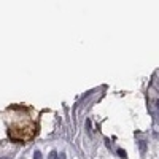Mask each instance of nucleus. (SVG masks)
<instances>
[{
    "label": "nucleus",
    "mask_w": 159,
    "mask_h": 159,
    "mask_svg": "<svg viewBox=\"0 0 159 159\" xmlns=\"http://www.w3.org/2000/svg\"><path fill=\"white\" fill-rule=\"evenodd\" d=\"M34 159H42V153H40V151H35V153H34Z\"/></svg>",
    "instance_id": "5"
},
{
    "label": "nucleus",
    "mask_w": 159,
    "mask_h": 159,
    "mask_svg": "<svg viewBox=\"0 0 159 159\" xmlns=\"http://www.w3.org/2000/svg\"><path fill=\"white\" fill-rule=\"evenodd\" d=\"M48 159H57V153L56 151H51L49 156H48Z\"/></svg>",
    "instance_id": "4"
},
{
    "label": "nucleus",
    "mask_w": 159,
    "mask_h": 159,
    "mask_svg": "<svg viewBox=\"0 0 159 159\" xmlns=\"http://www.w3.org/2000/svg\"><path fill=\"white\" fill-rule=\"evenodd\" d=\"M8 134L13 140L25 142V140H30L37 134V126L29 116H25L22 113H18L10 119Z\"/></svg>",
    "instance_id": "1"
},
{
    "label": "nucleus",
    "mask_w": 159,
    "mask_h": 159,
    "mask_svg": "<svg viewBox=\"0 0 159 159\" xmlns=\"http://www.w3.org/2000/svg\"><path fill=\"white\" fill-rule=\"evenodd\" d=\"M59 159H67V154H65V153H61V157Z\"/></svg>",
    "instance_id": "6"
},
{
    "label": "nucleus",
    "mask_w": 159,
    "mask_h": 159,
    "mask_svg": "<svg viewBox=\"0 0 159 159\" xmlns=\"http://www.w3.org/2000/svg\"><path fill=\"white\" fill-rule=\"evenodd\" d=\"M139 148H140V153L143 154L145 151H147V142H145V140H142V142H139Z\"/></svg>",
    "instance_id": "2"
},
{
    "label": "nucleus",
    "mask_w": 159,
    "mask_h": 159,
    "mask_svg": "<svg viewBox=\"0 0 159 159\" xmlns=\"http://www.w3.org/2000/svg\"><path fill=\"white\" fill-rule=\"evenodd\" d=\"M157 107H159V100H157Z\"/></svg>",
    "instance_id": "7"
},
{
    "label": "nucleus",
    "mask_w": 159,
    "mask_h": 159,
    "mask_svg": "<svg viewBox=\"0 0 159 159\" xmlns=\"http://www.w3.org/2000/svg\"><path fill=\"white\" fill-rule=\"evenodd\" d=\"M5 159H7V157H5Z\"/></svg>",
    "instance_id": "8"
},
{
    "label": "nucleus",
    "mask_w": 159,
    "mask_h": 159,
    "mask_svg": "<svg viewBox=\"0 0 159 159\" xmlns=\"http://www.w3.org/2000/svg\"><path fill=\"white\" fill-rule=\"evenodd\" d=\"M118 154H119V157H123V159H127V154H126V151H124V150H121V148L118 150Z\"/></svg>",
    "instance_id": "3"
}]
</instances>
